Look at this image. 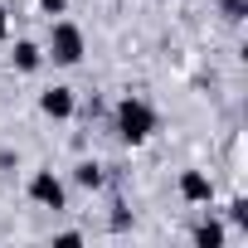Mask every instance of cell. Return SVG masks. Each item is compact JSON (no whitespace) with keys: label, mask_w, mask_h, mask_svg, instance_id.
<instances>
[{"label":"cell","mask_w":248,"mask_h":248,"mask_svg":"<svg viewBox=\"0 0 248 248\" xmlns=\"http://www.w3.org/2000/svg\"><path fill=\"white\" fill-rule=\"evenodd\" d=\"M112 132L127 141V146L151 141V132H156V107H151L146 97H122V102L112 107Z\"/></svg>","instance_id":"6da1fadb"},{"label":"cell","mask_w":248,"mask_h":248,"mask_svg":"<svg viewBox=\"0 0 248 248\" xmlns=\"http://www.w3.org/2000/svg\"><path fill=\"white\" fill-rule=\"evenodd\" d=\"M224 238H229V233H224L219 219H200V224H195V243H200V248H224Z\"/></svg>","instance_id":"8992f818"},{"label":"cell","mask_w":248,"mask_h":248,"mask_svg":"<svg viewBox=\"0 0 248 248\" xmlns=\"http://www.w3.org/2000/svg\"><path fill=\"white\" fill-rule=\"evenodd\" d=\"M180 200L185 204H209L214 200V185L204 170H180Z\"/></svg>","instance_id":"5b68a950"},{"label":"cell","mask_w":248,"mask_h":248,"mask_svg":"<svg viewBox=\"0 0 248 248\" xmlns=\"http://www.w3.org/2000/svg\"><path fill=\"white\" fill-rule=\"evenodd\" d=\"M30 200L44 204V209H63V204H68V190H63V180H59L54 170H34V175H30Z\"/></svg>","instance_id":"3957f363"},{"label":"cell","mask_w":248,"mask_h":248,"mask_svg":"<svg viewBox=\"0 0 248 248\" xmlns=\"http://www.w3.org/2000/svg\"><path fill=\"white\" fill-rule=\"evenodd\" d=\"M0 39H10V15L0 10Z\"/></svg>","instance_id":"4fadbf2b"},{"label":"cell","mask_w":248,"mask_h":248,"mask_svg":"<svg viewBox=\"0 0 248 248\" xmlns=\"http://www.w3.org/2000/svg\"><path fill=\"white\" fill-rule=\"evenodd\" d=\"M44 59H54L59 68H73V63H83V30H78L73 20H54Z\"/></svg>","instance_id":"7a4b0ae2"},{"label":"cell","mask_w":248,"mask_h":248,"mask_svg":"<svg viewBox=\"0 0 248 248\" xmlns=\"http://www.w3.org/2000/svg\"><path fill=\"white\" fill-rule=\"evenodd\" d=\"M219 15H224L229 25H243V20H248V0H219Z\"/></svg>","instance_id":"9c48e42d"},{"label":"cell","mask_w":248,"mask_h":248,"mask_svg":"<svg viewBox=\"0 0 248 248\" xmlns=\"http://www.w3.org/2000/svg\"><path fill=\"white\" fill-rule=\"evenodd\" d=\"M229 219H233L238 229H248V200H233V204H229Z\"/></svg>","instance_id":"30bf717a"},{"label":"cell","mask_w":248,"mask_h":248,"mask_svg":"<svg viewBox=\"0 0 248 248\" xmlns=\"http://www.w3.org/2000/svg\"><path fill=\"white\" fill-rule=\"evenodd\" d=\"M73 180H78L83 190H97V185H102V166H97V161H78V166H73Z\"/></svg>","instance_id":"ba28073f"},{"label":"cell","mask_w":248,"mask_h":248,"mask_svg":"<svg viewBox=\"0 0 248 248\" xmlns=\"http://www.w3.org/2000/svg\"><path fill=\"white\" fill-rule=\"evenodd\" d=\"M39 112H44V117H54V122L73 117V112H78V97H73V88H44V93H39Z\"/></svg>","instance_id":"277c9868"},{"label":"cell","mask_w":248,"mask_h":248,"mask_svg":"<svg viewBox=\"0 0 248 248\" xmlns=\"http://www.w3.org/2000/svg\"><path fill=\"white\" fill-rule=\"evenodd\" d=\"M54 243H63V248H73V243H83V233H78V229H68V233H59Z\"/></svg>","instance_id":"7c38bea8"},{"label":"cell","mask_w":248,"mask_h":248,"mask_svg":"<svg viewBox=\"0 0 248 248\" xmlns=\"http://www.w3.org/2000/svg\"><path fill=\"white\" fill-rule=\"evenodd\" d=\"M39 63H44V49L30 44V39H20V44H15V68H20V73H34Z\"/></svg>","instance_id":"52a82bcc"},{"label":"cell","mask_w":248,"mask_h":248,"mask_svg":"<svg viewBox=\"0 0 248 248\" xmlns=\"http://www.w3.org/2000/svg\"><path fill=\"white\" fill-rule=\"evenodd\" d=\"M34 5H39L44 15H63V10H68V0H34Z\"/></svg>","instance_id":"8fae6325"}]
</instances>
